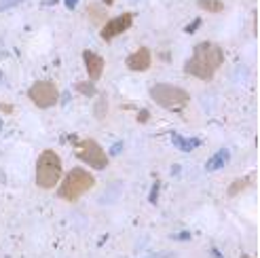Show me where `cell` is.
Returning a JSON list of instances; mask_svg holds the SVG:
<instances>
[{"instance_id":"cell-1","label":"cell","mask_w":260,"mask_h":258,"mask_svg":"<svg viewBox=\"0 0 260 258\" xmlns=\"http://www.w3.org/2000/svg\"><path fill=\"white\" fill-rule=\"evenodd\" d=\"M224 63V51L220 45L203 41L192 49V57L184 63V72L201 81H212L220 66Z\"/></svg>"},{"instance_id":"cell-2","label":"cell","mask_w":260,"mask_h":258,"mask_svg":"<svg viewBox=\"0 0 260 258\" xmlns=\"http://www.w3.org/2000/svg\"><path fill=\"white\" fill-rule=\"evenodd\" d=\"M59 182H61L57 188L59 199L76 201L95 186V178L89 170H85V167H74V170H70L66 176H63V180H59Z\"/></svg>"},{"instance_id":"cell-3","label":"cell","mask_w":260,"mask_h":258,"mask_svg":"<svg viewBox=\"0 0 260 258\" xmlns=\"http://www.w3.org/2000/svg\"><path fill=\"white\" fill-rule=\"evenodd\" d=\"M63 174V165H61V157L55 150H43L36 159V186L51 190L55 188L57 182L61 180Z\"/></svg>"},{"instance_id":"cell-4","label":"cell","mask_w":260,"mask_h":258,"mask_svg":"<svg viewBox=\"0 0 260 258\" xmlns=\"http://www.w3.org/2000/svg\"><path fill=\"white\" fill-rule=\"evenodd\" d=\"M150 98H152V102H157L161 108H167V110H180L190 102L188 91H184L182 87L170 85V83H159V85L150 87Z\"/></svg>"},{"instance_id":"cell-5","label":"cell","mask_w":260,"mask_h":258,"mask_svg":"<svg viewBox=\"0 0 260 258\" xmlns=\"http://www.w3.org/2000/svg\"><path fill=\"white\" fill-rule=\"evenodd\" d=\"M76 157L83 163L91 165L93 170H104L108 165V154L100 146V142L93 138H85L79 142V150H76Z\"/></svg>"},{"instance_id":"cell-6","label":"cell","mask_w":260,"mask_h":258,"mask_svg":"<svg viewBox=\"0 0 260 258\" xmlns=\"http://www.w3.org/2000/svg\"><path fill=\"white\" fill-rule=\"evenodd\" d=\"M28 98L34 102V106L38 108H51L57 104L59 100V89L53 81H36L30 91H28Z\"/></svg>"},{"instance_id":"cell-7","label":"cell","mask_w":260,"mask_h":258,"mask_svg":"<svg viewBox=\"0 0 260 258\" xmlns=\"http://www.w3.org/2000/svg\"><path fill=\"white\" fill-rule=\"evenodd\" d=\"M132 23H134V13H123V15H116L112 19H108L102 25V32H100L102 41H106V43L114 41L116 36L125 34L129 28H132Z\"/></svg>"},{"instance_id":"cell-8","label":"cell","mask_w":260,"mask_h":258,"mask_svg":"<svg viewBox=\"0 0 260 258\" xmlns=\"http://www.w3.org/2000/svg\"><path fill=\"white\" fill-rule=\"evenodd\" d=\"M150 63H152V55L148 47H140L127 57V68L134 72H146L150 68Z\"/></svg>"},{"instance_id":"cell-9","label":"cell","mask_w":260,"mask_h":258,"mask_svg":"<svg viewBox=\"0 0 260 258\" xmlns=\"http://www.w3.org/2000/svg\"><path fill=\"white\" fill-rule=\"evenodd\" d=\"M83 61H85V68H87V74H89V81L91 83H95L102 79V74H104V59L93 53V51H83Z\"/></svg>"},{"instance_id":"cell-10","label":"cell","mask_w":260,"mask_h":258,"mask_svg":"<svg viewBox=\"0 0 260 258\" xmlns=\"http://www.w3.org/2000/svg\"><path fill=\"white\" fill-rule=\"evenodd\" d=\"M87 17L91 21V25H104L108 21V11L100 7V5H89L87 7Z\"/></svg>"},{"instance_id":"cell-11","label":"cell","mask_w":260,"mask_h":258,"mask_svg":"<svg viewBox=\"0 0 260 258\" xmlns=\"http://www.w3.org/2000/svg\"><path fill=\"white\" fill-rule=\"evenodd\" d=\"M252 180H254V176H245V178H237L235 180V182H233L231 186H229V197H237L239 195V192L241 190H245V188H248L250 184H252Z\"/></svg>"},{"instance_id":"cell-12","label":"cell","mask_w":260,"mask_h":258,"mask_svg":"<svg viewBox=\"0 0 260 258\" xmlns=\"http://www.w3.org/2000/svg\"><path fill=\"white\" fill-rule=\"evenodd\" d=\"M226 161H229V150L222 148V150H218L210 161H207V170H210V172H212V170H218V167H222Z\"/></svg>"},{"instance_id":"cell-13","label":"cell","mask_w":260,"mask_h":258,"mask_svg":"<svg viewBox=\"0 0 260 258\" xmlns=\"http://www.w3.org/2000/svg\"><path fill=\"white\" fill-rule=\"evenodd\" d=\"M199 9L207 11V13H222L224 11V3L222 0H199Z\"/></svg>"},{"instance_id":"cell-14","label":"cell","mask_w":260,"mask_h":258,"mask_svg":"<svg viewBox=\"0 0 260 258\" xmlns=\"http://www.w3.org/2000/svg\"><path fill=\"white\" fill-rule=\"evenodd\" d=\"M106 114H108V98L102 93L98 98V102H95V119L104 121V119H106Z\"/></svg>"},{"instance_id":"cell-15","label":"cell","mask_w":260,"mask_h":258,"mask_svg":"<svg viewBox=\"0 0 260 258\" xmlns=\"http://www.w3.org/2000/svg\"><path fill=\"white\" fill-rule=\"evenodd\" d=\"M74 89H76L79 93H83L85 98H93V95L98 93L95 85L91 83V81H81V83H76V85H74Z\"/></svg>"},{"instance_id":"cell-16","label":"cell","mask_w":260,"mask_h":258,"mask_svg":"<svg viewBox=\"0 0 260 258\" xmlns=\"http://www.w3.org/2000/svg\"><path fill=\"white\" fill-rule=\"evenodd\" d=\"M172 140H174V144L178 148H182V150H192L194 146H199V140H184V138L178 136V134H174Z\"/></svg>"},{"instance_id":"cell-17","label":"cell","mask_w":260,"mask_h":258,"mask_svg":"<svg viewBox=\"0 0 260 258\" xmlns=\"http://www.w3.org/2000/svg\"><path fill=\"white\" fill-rule=\"evenodd\" d=\"M17 3H21V0H0V11L11 9V7H15Z\"/></svg>"},{"instance_id":"cell-18","label":"cell","mask_w":260,"mask_h":258,"mask_svg":"<svg viewBox=\"0 0 260 258\" xmlns=\"http://www.w3.org/2000/svg\"><path fill=\"white\" fill-rule=\"evenodd\" d=\"M199 25H201V19H194V21H192L190 25H186V32H188V34H192L194 30L199 28Z\"/></svg>"},{"instance_id":"cell-19","label":"cell","mask_w":260,"mask_h":258,"mask_svg":"<svg viewBox=\"0 0 260 258\" xmlns=\"http://www.w3.org/2000/svg\"><path fill=\"white\" fill-rule=\"evenodd\" d=\"M148 117H150V112H148V110H142V112L138 114V123H146Z\"/></svg>"},{"instance_id":"cell-20","label":"cell","mask_w":260,"mask_h":258,"mask_svg":"<svg viewBox=\"0 0 260 258\" xmlns=\"http://www.w3.org/2000/svg\"><path fill=\"white\" fill-rule=\"evenodd\" d=\"M0 112L11 114V112H13V106H11V104H0Z\"/></svg>"},{"instance_id":"cell-21","label":"cell","mask_w":260,"mask_h":258,"mask_svg":"<svg viewBox=\"0 0 260 258\" xmlns=\"http://www.w3.org/2000/svg\"><path fill=\"white\" fill-rule=\"evenodd\" d=\"M76 3H79V0H66V7H68V9H74Z\"/></svg>"},{"instance_id":"cell-22","label":"cell","mask_w":260,"mask_h":258,"mask_svg":"<svg viewBox=\"0 0 260 258\" xmlns=\"http://www.w3.org/2000/svg\"><path fill=\"white\" fill-rule=\"evenodd\" d=\"M104 5H108V7H110V5H114V0H104Z\"/></svg>"},{"instance_id":"cell-23","label":"cell","mask_w":260,"mask_h":258,"mask_svg":"<svg viewBox=\"0 0 260 258\" xmlns=\"http://www.w3.org/2000/svg\"><path fill=\"white\" fill-rule=\"evenodd\" d=\"M241 258H252V256H241Z\"/></svg>"},{"instance_id":"cell-24","label":"cell","mask_w":260,"mask_h":258,"mask_svg":"<svg viewBox=\"0 0 260 258\" xmlns=\"http://www.w3.org/2000/svg\"><path fill=\"white\" fill-rule=\"evenodd\" d=\"M0 127H3V123H0Z\"/></svg>"}]
</instances>
